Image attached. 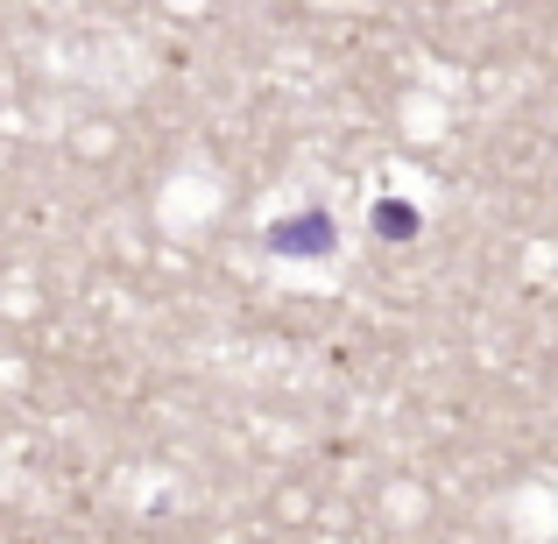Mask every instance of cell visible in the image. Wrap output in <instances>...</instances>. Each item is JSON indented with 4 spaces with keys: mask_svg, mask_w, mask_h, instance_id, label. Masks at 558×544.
Returning a JSON list of instances; mask_svg holds the SVG:
<instances>
[{
    "mask_svg": "<svg viewBox=\"0 0 558 544\" xmlns=\"http://www.w3.org/2000/svg\"><path fill=\"white\" fill-rule=\"evenodd\" d=\"M332 241H340L332 213H304V219H276L269 227V255H298V262L332 255Z\"/></svg>",
    "mask_w": 558,
    "mask_h": 544,
    "instance_id": "1",
    "label": "cell"
},
{
    "mask_svg": "<svg viewBox=\"0 0 558 544\" xmlns=\"http://www.w3.org/2000/svg\"><path fill=\"white\" fill-rule=\"evenodd\" d=\"M417 227V213H410V205H381V233H410Z\"/></svg>",
    "mask_w": 558,
    "mask_h": 544,
    "instance_id": "2",
    "label": "cell"
}]
</instances>
